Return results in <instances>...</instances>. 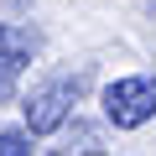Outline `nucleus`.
<instances>
[{
	"label": "nucleus",
	"instance_id": "nucleus-1",
	"mask_svg": "<svg viewBox=\"0 0 156 156\" xmlns=\"http://www.w3.org/2000/svg\"><path fill=\"white\" fill-rule=\"evenodd\" d=\"M156 115V73H130L104 89V120L115 130H140Z\"/></svg>",
	"mask_w": 156,
	"mask_h": 156
},
{
	"label": "nucleus",
	"instance_id": "nucleus-2",
	"mask_svg": "<svg viewBox=\"0 0 156 156\" xmlns=\"http://www.w3.org/2000/svg\"><path fill=\"white\" fill-rule=\"evenodd\" d=\"M78 89H83V78H47L42 89H31L26 104H21V109H26V135H52V130H62L68 115H73Z\"/></svg>",
	"mask_w": 156,
	"mask_h": 156
},
{
	"label": "nucleus",
	"instance_id": "nucleus-3",
	"mask_svg": "<svg viewBox=\"0 0 156 156\" xmlns=\"http://www.w3.org/2000/svg\"><path fill=\"white\" fill-rule=\"evenodd\" d=\"M0 52L31 62V52H37V31H31V26H5V21H0Z\"/></svg>",
	"mask_w": 156,
	"mask_h": 156
},
{
	"label": "nucleus",
	"instance_id": "nucleus-4",
	"mask_svg": "<svg viewBox=\"0 0 156 156\" xmlns=\"http://www.w3.org/2000/svg\"><path fill=\"white\" fill-rule=\"evenodd\" d=\"M21 57H5V52H0V104H5L11 94H16V78H21Z\"/></svg>",
	"mask_w": 156,
	"mask_h": 156
},
{
	"label": "nucleus",
	"instance_id": "nucleus-5",
	"mask_svg": "<svg viewBox=\"0 0 156 156\" xmlns=\"http://www.w3.org/2000/svg\"><path fill=\"white\" fill-rule=\"evenodd\" d=\"M0 156H31V135L26 130H0Z\"/></svg>",
	"mask_w": 156,
	"mask_h": 156
}]
</instances>
